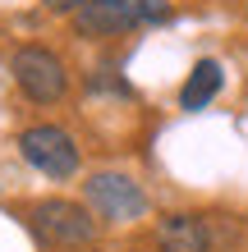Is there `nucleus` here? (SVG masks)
Returning <instances> with one entry per match:
<instances>
[{
  "label": "nucleus",
  "instance_id": "f257e3e1",
  "mask_svg": "<svg viewBox=\"0 0 248 252\" xmlns=\"http://www.w3.org/2000/svg\"><path fill=\"white\" fill-rule=\"evenodd\" d=\"M170 0H87L74 14V32L87 41H110L124 32H142V28H161L170 23Z\"/></svg>",
  "mask_w": 248,
  "mask_h": 252
},
{
  "label": "nucleus",
  "instance_id": "6e6552de",
  "mask_svg": "<svg viewBox=\"0 0 248 252\" xmlns=\"http://www.w3.org/2000/svg\"><path fill=\"white\" fill-rule=\"evenodd\" d=\"M87 92H106V96H124V101H129V96H134V87H129L120 73L110 78V69H97L92 78H87Z\"/></svg>",
  "mask_w": 248,
  "mask_h": 252
},
{
  "label": "nucleus",
  "instance_id": "1a4fd4ad",
  "mask_svg": "<svg viewBox=\"0 0 248 252\" xmlns=\"http://www.w3.org/2000/svg\"><path fill=\"white\" fill-rule=\"evenodd\" d=\"M83 5H87V0H41V9H51V14H69V19H74Z\"/></svg>",
  "mask_w": 248,
  "mask_h": 252
},
{
  "label": "nucleus",
  "instance_id": "7ed1b4c3",
  "mask_svg": "<svg viewBox=\"0 0 248 252\" xmlns=\"http://www.w3.org/2000/svg\"><path fill=\"white\" fill-rule=\"evenodd\" d=\"M83 202L92 206V216L106 220V225H134V220H142L152 211L142 184L134 179V174H124V170H97V174H87Z\"/></svg>",
  "mask_w": 248,
  "mask_h": 252
},
{
  "label": "nucleus",
  "instance_id": "39448f33",
  "mask_svg": "<svg viewBox=\"0 0 248 252\" xmlns=\"http://www.w3.org/2000/svg\"><path fill=\"white\" fill-rule=\"evenodd\" d=\"M19 156L46 179H74L83 165V152L74 142V133L60 124H28L19 133Z\"/></svg>",
  "mask_w": 248,
  "mask_h": 252
},
{
  "label": "nucleus",
  "instance_id": "0eeeda50",
  "mask_svg": "<svg viewBox=\"0 0 248 252\" xmlns=\"http://www.w3.org/2000/svg\"><path fill=\"white\" fill-rule=\"evenodd\" d=\"M225 87V64L216 60V55H202V60H193V69H188V78L179 83V110L198 115L207 110L216 96H221Z\"/></svg>",
  "mask_w": 248,
  "mask_h": 252
},
{
  "label": "nucleus",
  "instance_id": "20e7f679",
  "mask_svg": "<svg viewBox=\"0 0 248 252\" xmlns=\"http://www.w3.org/2000/svg\"><path fill=\"white\" fill-rule=\"evenodd\" d=\"M28 220H33V234L41 243H51V248H92L97 243V216H92V206H78V202H69V197H46V202H37L33 211H28Z\"/></svg>",
  "mask_w": 248,
  "mask_h": 252
},
{
  "label": "nucleus",
  "instance_id": "f03ea898",
  "mask_svg": "<svg viewBox=\"0 0 248 252\" xmlns=\"http://www.w3.org/2000/svg\"><path fill=\"white\" fill-rule=\"evenodd\" d=\"M9 78L19 87V96L33 106H55L69 92V64L60 60V51L41 46V41H28L9 55Z\"/></svg>",
  "mask_w": 248,
  "mask_h": 252
},
{
  "label": "nucleus",
  "instance_id": "423d86ee",
  "mask_svg": "<svg viewBox=\"0 0 248 252\" xmlns=\"http://www.w3.org/2000/svg\"><path fill=\"white\" fill-rule=\"evenodd\" d=\"M156 252H212V225L193 211H170L156 220Z\"/></svg>",
  "mask_w": 248,
  "mask_h": 252
}]
</instances>
